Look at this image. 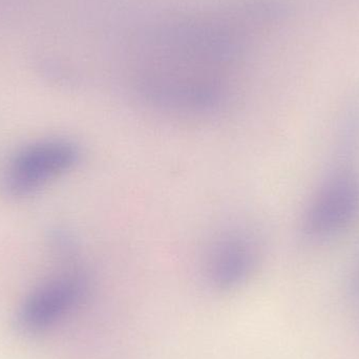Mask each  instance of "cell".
I'll return each instance as SVG.
<instances>
[{
    "label": "cell",
    "instance_id": "3",
    "mask_svg": "<svg viewBox=\"0 0 359 359\" xmlns=\"http://www.w3.org/2000/svg\"><path fill=\"white\" fill-rule=\"evenodd\" d=\"M88 278L80 268L69 266L33 287L19 306L16 324L21 332L39 335L69 318L88 293Z\"/></svg>",
    "mask_w": 359,
    "mask_h": 359
},
{
    "label": "cell",
    "instance_id": "6",
    "mask_svg": "<svg viewBox=\"0 0 359 359\" xmlns=\"http://www.w3.org/2000/svg\"><path fill=\"white\" fill-rule=\"evenodd\" d=\"M350 292L352 293L353 297L359 301V257L353 272H352L351 278H350Z\"/></svg>",
    "mask_w": 359,
    "mask_h": 359
},
{
    "label": "cell",
    "instance_id": "5",
    "mask_svg": "<svg viewBox=\"0 0 359 359\" xmlns=\"http://www.w3.org/2000/svg\"><path fill=\"white\" fill-rule=\"evenodd\" d=\"M259 259V245L252 232L241 228L226 230L207 249V280L217 290H233L252 276Z\"/></svg>",
    "mask_w": 359,
    "mask_h": 359
},
{
    "label": "cell",
    "instance_id": "2",
    "mask_svg": "<svg viewBox=\"0 0 359 359\" xmlns=\"http://www.w3.org/2000/svg\"><path fill=\"white\" fill-rule=\"evenodd\" d=\"M80 157L79 147L67 138L50 137L27 143L2 164L0 191L12 200L31 198L72 172Z\"/></svg>",
    "mask_w": 359,
    "mask_h": 359
},
{
    "label": "cell",
    "instance_id": "4",
    "mask_svg": "<svg viewBox=\"0 0 359 359\" xmlns=\"http://www.w3.org/2000/svg\"><path fill=\"white\" fill-rule=\"evenodd\" d=\"M359 215V174L349 166L335 170L310 203L303 219L308 240H328L347 229Z\"/></svg>",
    "mask_w": 359,
    "mask_h": 359
},
{
    "label": "cell",
    "instance_id": "1",
    "mask_svg": "<svg viewBox=\"0 0 359 359\" xmlns=\"http://www.w3.org/2000/svg\"><path fill=\"white\" fill-rule=\"evenodd\" d=\"M265 8L263 0H227L158 19L135 40L138 81L168 101H215L250 54Z\"/></svg>",
    "mask_w": 359,
    "mask_h": 359
}]
</instances>
